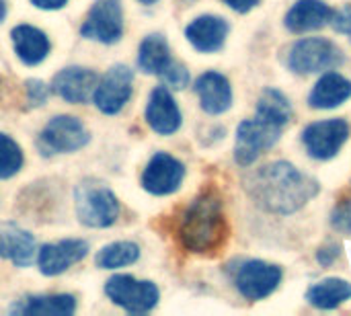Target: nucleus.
I'll use <instances>...</instances> for the list:
<instances>
[{
    "mask_svg": "<svg viewBox=\"0 0 351 316\" xmlns=\"http://www.w3.org/2000/svg\"><path fill=\"white\" fill-rule=\"evenodd\" d=\"M245 189L261 210L288 216L317 197L321 185L317 179L300 173L294 165L286 160H274L247 177Z\"/></svg>",
    "mask_w": 351,
    "mask_h": 316,
    "instance_id": "1",
    "label": "nucleus"
},
{
    "mask_svg": "<svg viewBox=\"0 0 351 316\" xmlns=\"http://www.w3.org/2000/svg\"><path fill=\"white\" fill-rule=\"evenodd\" d=\"M179 243L197 255L218 253L228 239V222L222 197L216 191L199 193L183 212L179 222Z\"/></svg>",
    "mask_w": 351,
    "mask_h": 316,
    "instance_id": "2",
    "label": "nucleus"
},
{
    "mask_svg": "<svg viewBox=\"0 0 351 316\" xmlns=\"http://www.w3.org/2000/svg\"><path fill=\"white\" fill-rule=\"evenodd\" d=\"M74 206L78 220L88 228H107L119 218L117 195L109 187L95 181H84L76 187Z\"/></svg>",
    "mask_w": 351,
    "mask_h": 316,
    "instance_id": "3",
    "label": "nucleus"
},
{
    "mask_svg": "<svg viewBox=\"0 0 351 316\" xmlns=\"http://www.w3.org/2000/svg\"><path fill=\"white\" fill-rule=\"evenodd\" d=\"M346 62V56L337 43L325 37H304L298 39L288 51V68L294 74H317L323 70H333Z\"/></svg>",
    "mask_w": 351,
    "mask_h": 316,
    "instance_id": "4",
    "label": "nucleus"
},
{
    "mask_svg": "<svg viewBox=\"0 0 351 316\" xmlns=\"http://www.w3.org/2000/svg\"><path fill=\"white\" fill-rule=\"evenodd\" d=\"M280 136L282 127L259 117L241 121L234 140V162L239 167H251L263 152L271 150L278 144Z\"/></svg>",
    "mask_w": 351,
    "mask_h": 316,
    "instance_id": "5",
    "label": "nucleus"
},
{
    "mask_svg": "<svg viewBox=\"0 0 351 316\" xmlns=\"http://www.w3.org/2000/svg\"><path fill=\"white\" fill-rule=\"evenodd\" d=\"M105 294L115 306H121L130 315H146L154 311L160 298V292L152 282L136 280L132 276H113L105 284Z\"/></svg>",
    "mask_w": 351,
    "mask_h": 316,
    "instance_id": "6",
    "label": "nucleus"
},
{
    "mask_svg": "<svg viewBox=\"0 0 351 316\" xmlns=\"http://www.w3.org/2000/svg\"><path fill=\"white\" fill-rule=\"evenodd\" d=\"M90 140L84 123L72 115H56L39 134L37 146L43 154H68L86 146Z\"/></svg>",
    "mask_w": 351,
    "mask_h": 316,
    "instance_id": "7",
    "label": "nucleus"
},
{
    "mask_svg": "<svg viewBox=\"0 0 351 316\" xmlns=\"http://www.w3.org/2000/svg\"><path fill=\"white\" fill-rule=\"evenodd\" d=\"M350 132V123L343 117L315 121L302 130V144L311 158L331 160L339 154V150L348 142Z\"/></svg>",
    "mask_w": 351,
    "mask_h": 316,
    "instance_id": "8",
    "label": "nucleus"
},
{
    "mask_svg": "<svg viewBox=\"0 0 351 316\" xmlns=\"http://www.w3.org/2000/svg\"><path fill=\"white\" fill-rule=\"evenodd\" d=\"M80 35L105 45L117 43L123 35L121 0H95L80 27Z\"/></svg>",
    "mask_w": 351,
    "mask_h": 316,
    "instance_id": "9",
    "label": "nucleus"
},
{
    "mask_svg": "<svg viewBox=\"0 0 351 316\" xmlns=\"http://www.w3.org/2000/svg\"><path fill=\"white\" fill-rule=\"evenodd\" d=\"M132 84H134V72L128 66L123 64L111 66L105 72V76L99 78V84L93 93L95 107L105 115H117L132 97V88H134Z\"/></svg>",
    "mask_w": 351,
    "mask_h": 316,
    "instance_id": "10",
    "label": "nucleus"
},
{
    "mask_svg": "<svg viewBox=\"0 0 351 316\" xmlns=\"http://www.w3.org/2000/svg\"><path fill=\"white\" fill-rule=\"evenodd\" d=\"M282 278H284V274L278 265L253 259L239 267V271L234 276V286L243 298L257 302V300L271 296L278 290V286L282 284Z\"/></svg>",
    "mask_w": 351,
    "mask_h": 316,
    "instance_id": "11",
    "label": "nucleus"
},
{
    "mask_svg": "<svg viewBox=\"0 0 351 316\" xmlns=\"http://www.w3.org/2000/svg\"><path fill=\"white\" fill-rule=\"evenodd\" d=\"M183 179L185 165L167 152H156L142 173V187L152 195H171L181 187Z\"/></svg>",
    "mask_w": 351,
    "mask_h": 316,
    "instance_id": "12",
    "label": "nucleus"
},
{
    "mask_svg": "<svg viewBox=\"0 0 351 316\" xmlns=\"http://www.w3.org/2000/svg\"><path fill=\"white\" fill-rule=\"evenodd\" d=\"M88 253V243L80 239H66L51 245H43L37 251V267L43 276L56 278L80 263Z\"/></svg>",
    "mask_w": 351,
    "mask_h": 316,
    "instance_id": "13",
    "label": "nucleus"
},
{
    "mask_svg": "<svg viewBox=\"0 0 351 316\" xmlns=\"http://www.w3.org/2000/svg\"><path fill=\"white\" fill-rule=\"evenodd\" d=\"M97 84H99V76L95 70L82 68V66H70V68L60 70L53 76L51 90L66 103L80 105L93 99Z\"/></svg>",
    "mask_w": 351,
    "mask_h": 316,
    "instance_id": "14",
    "label": "nucleus"
},
{
    "mask_svg": "<svg viewBox=\"0 0 351 316\" xmlns=\"http://www.w3.org/2000/svg\"><path fill=\"white\" fill-rule=\"evenodd\" d=\"M146 123L150 125L152 132L158 136H173L181 127V111L167 86H156L152 88L148 103H146Z\"/></svg>",
    "mask_w": 351,
    "mask_h": 316,
    "instance_id": "15",
    "label": "nucleus"
},
{
    "mask_svg": "<svg viewBox=\"0 0 351 316\" xmlns=\"http://www.w3.org/2000/svg\"><path fill=\"white\" fill-rule=\"evenodd\" d=\"M230 33V25L226 19L216 14H202L193 19L187 29L185 37L193 45V49L202 53H216L224 47L226 37Z\"/></svg>",
    "mask_w": 351,
    "mask_h": 316,
    "instance_id": "16",
    "label": "nucleus"
},
{
    "mask_svg": "<svg viewBox=\"0 0 351 316\" xmlns=\"http://www.w3.org/2000/svg\"><path fill=\"white\" fill-rule=\"evenodd\" d=\"M335 8L323 0H296L286 12L284 25L294 35H304L308 31H319L331 25Z\"/></svg>",
    "mask_w": 351,
    "mask_h": 316,
    "instance_id": "17",
    "label": "nucleus"
},
{
    "mask_svg": "<svg viewBox=\"0 0 351 316\" xmlns=\"http://www.w3.org/2000/svg\"><path fill=\"white\" fill-rule=\"evenodd\" d=\"M195 95L199 99V107L208 115H222L232 107V86L220 72H204L195 80Z\"/></svg>",
    "mask_w": 351,
    "mask_h": 316,
    "instance_id": "18",
    "label": "nucleus"
},
{
    "mask_svg": "<svg viewBox=\"0 0 351 316\" xmlns=\"http://www.w3.org/2000/svg\"><path fill=\"white\" fill-rule=\"evenodd\" d=\"M0 257L16 267H29L37 257L33 234L12 222L0 224Z\"/></svg>",
    "mask_w": 351,
    "mask_h": 316,
    "instance_id": "19",
    "label": "nucleus"
},
{
    "mask_svg": "<svg viewBox=\"0 0 351 316\" xmlns=\"http://www.w3.org/2000/svg\"><path fill=\"white\" fill-rule=\"evenodd\" d=\"M12 47L19 60L27 66H37L49 56V39L47 35L33 25H16L12 29Z\"/></svg>",
    "mask_w": 351,
    "mask_h": 316,
    "instance_id": "20",
    "label": "nucleus"
},
{
    "mask_svg": "<svg viewBox=\"0 0 351 316\" xmlns=\"http://www.w3.org/2000/svg\"><path fill=\"white\" fill-rule=\"evenodd\" d=\"M351 97V80L339 72H325L308 95L311 109H335Z\"/></svg>",
    "mask_w": 351,
    "mask_h": 316,
    "instance_id": "21",
    "label": "nucleus"
},
{
    "mask_svg": "<svg viewBox=\"0 0 351 316\" xmlns=\"http://www.w3.org/2000/svg\"><path fill=\"white\" fill-rule=\"evenodd\" d=\"M10 313L25 316H70L76 313V298L70 294L27 296V298L14 302Z\"/></svg>",
    "mask_w": 351,
    "mask_h": 316,
    "instance_id": "22",
    "label": "nucleus"
},
{
    "mask_svg": "<svg viewBox=\"0 0 351 316\" xmlns=\"http://www.w3.org/2000/svg\"><path fill=\"white\" fill-rule=\"evenodd\" d=\"M350 298L351 284L346 280H337V278H327V280L311 286L306 292L308 304L319 311H333V308L346 304Z\"/></svg>",
    "mask_w": 351,
    "mask_h": 316,
    "instance_id": "23",
    "label": "nucleus"
},
{
    "mask_svg": "<svg viewBox=\"0 0 351 316\" xmlns=\"http://www.w3.org/2000/svg\"><path fill=\"white\" fill-rule=\"evenodd\" d=\"M171 49L160 33H150L142 39L140 49H138V68L144 74H154L160 76V72L171 64Z\"/></svg>",
    "mask_w": 351,
    "mask_h": 316,
    "instance_id": "24",
    "label": "nucleus"
},
{
    "mask_svg": "<svg viewBox=\"0 0 351 316\" xmlns=\"http://www.w3.org/2000/svg\"><path fill=\"white\" fill-rule=\"evenodd\" d=\"M292 115H294L292 113V103L282 90H278L274 86H267L261 93V97L257 101V115L255 117L284 130L292 121Z\"/></svg>",
    "mask_w": 351,
    "mask_h": 316,
    "instance_id": "25",
    "label": "nucleus"
},
{
    "mask_svg": "<svg viewBox=\"0 0 351 316\" xmlns=\"http://www.w3.org/2000/svg\"><path fill=\"white\" fill-rule=\"evenodd\" d=\"M140 259V247L132 241H117L111 245H105L97 253V265L101 269H121Z\"/></svg>",
    "mask_w": 351,
    "mask_h": 316,
    "instance_id": "26",
    "label": "nucleus"
},
{
    "mask_svg": "<svg viewBox=\"0 0 351 316\" xmlns=\"http://www.w3.org/2000/svg\"><path fill=\"white\" fill-rule=\"evenodd\" d=\"M23 169V150L6 134H0V181L14 177Z\"/></svg>",
    "mask_w": 351,
    "mask_h": 316,
    "instance_id": "27",
    "label": "nucleus"
},
{
    "mask_svg": "<svg viewBox=\"0 0 351 316\" xmlns=\"http://www.w3.org/2000/svg\"><path fill=\"white\" fill-rule=\"evenodd\" d=\"M160 78H162V82H165L167 88L183 90V88L189 84V70H187L183 64L171 60V64L160 72Z\"/></svg>",
    "mask_w": 351,
    "mask_h": 316,
    "instance_id": "28",
    "label": "nucleus"
},
{
    "mask_svg": "<svg viewBox=\"0 0 351 316\" xmlns=\"http://www.w3.org/2000/svg\"><path fill=\"white\" fill-rule=\"evenodd\" d=\"M331 226L341 232L351 234V199H341L331 212Z\"/></svg>",
    "mask_w": 351,
    "mask_h": 316,
    "instance_id": "29",
    "label": "nucleus"
},
{
    "mask_svg": "<svg viewBox=\"0 0 351 316\" xmlns=\"http://www.w3.org/2000/svg\"><path fill=\"white\" fill-rule=\"evenodd\" d=\"M51 86H47L41 80H27V101L31 107H41L49 95Z\"/></svg>",
    "mask_w": 351,
    "mask_h": 316,
    "instance_id": "30",
    "label": "nucleus"
},
{
    "mask_svg": "<svg viewBox=\"0 0 351 316\" xmlns=\"http://www.w3.org/2000/svg\"><path fill=\"white\" fill-rule=\"evenodd\" d=\"M331 27L341 35H351V4H346L343 8L335 10Z\"/></svg>",
    "mask_w": 351,
    "mask_h": 316,
    "instance_id": "31",
    "label": "nucleus"
},
{
    "mask_svg": "<svg viewBox=\"0 0 351 316\" xmlns=\"http://www.w3.org/2000/svg\"><path fill=\"white\" fill-rule=\"evenodd\" d=\"M339 257V247L337 245H325L317 251V261L321 263V267H331Z\"/></svg>",
    "mask_w": 351,
    "mask_h": 316,
    "instance_id": "32",
    "label": "nucleus"
},
{
    "mask_svg": "<svg viewBox=\"0 0 351 316\" xmlns=\"http://www.w3.org/2000/svg\"><path fill=\"white\" fill-rule=\"evenodd\" d=\"M222 2H224L228 8H232L234 12H241V14L253 10V8L259 4V0H222Z\"/></svg>",
    "mask_w": 351,
    "mask_h": 316,
    "instance_id": "33",
    "label": "nucleus"
},
{
    "mask_svg": "<svg viewBox=\"0 0 351 316\" xmlns=\"http://www.w3.org/2000/svg\"><path fill=\"white\" fill-rule=\"evenodd\" d=\"M31 4L41 10H60L68 4V0H31Z\"/></svg>",
    "mask_w": 351,
    "mask_h": 316,
    "instance_id": "34",
    "label": "nucleus"
},
{
    "mask_svg": "<svg viewBox=\"0 0 351 316\" xmlns=\"http://www.w3.org/2000/svg\"><path fill=\"white\" fill-rule=\"evenodd\" d=\"M4 16H6V2L0 0V23L4 21Z\"/></svg>",
    "mask_w": 351,
    "mask_h": 316,
    "instance_id": "35",
    "label": "nucleus"
},
{
    "mask_svg": "<svg viewBox=\"0 0 351 316\" xmlns=\"http://www.w3.org/2000/svg\"><path fill=\"white\" fill-rule=\"evenodd\" d=\"M138 2H142V4H154V2H158V0H138Z\"/></svg>",
    "mask_w": 351,
    "mask_h": 316,
    "instance_id": "36",
    "label": "nucleus"
}]
</instances>
